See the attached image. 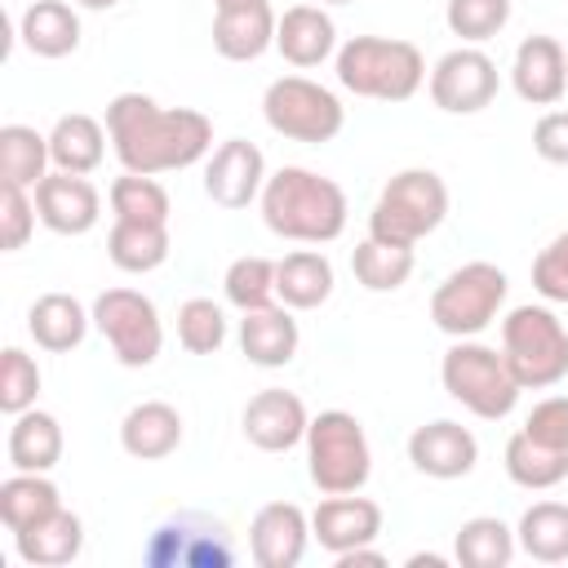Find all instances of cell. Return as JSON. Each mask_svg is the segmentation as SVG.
Instances as JSON below:
<instances>
[{"label":"cell","instance_id":"1","mask_svg":"<svg viewBox=\"0 0 568 568\" xmlns=\"http://www.w3.org/2000/svg\"><path fill=\"white\" fill-rule=\"evenodd\" d=\"M111 151L129 173H173L191 169L213 151V120L191 106H160L155 98L129 89L106 102Z\"/></svg>","mask_w":568,"mask_h":568},{"label":"cell","instance_id":"2","mask_svg":"<svg viewBox=\"0 0 568 568\" xmlns=\"http://www.w3.org/2000/svg\"><path fill=\"white\" fill-rule=\"evenodd\" d=\"M262 222L271 235L293 240V244H328L346 231V191L302 164H284L266 178L262 195Z\"/></svg>","mask_w":568,"mask_h":568},{"label":"cell","instance_id":"3","mask_svg":"<svg viewBox=\"0 0 568 568\" xmlns=\"http://www.w3.org/2000/svg\"><path fill=\"white\" fill-rule=\"evenodd\" d=\"M337 84L373 102H408L426 84V58L413 40L351 36L337 49Z\"/></svg>","mask_w":568,"mask_h":568},{"label":"cell","instance_id":"4","mask_svg":"<svg viewBox=\"0 0 568 568\" xmlns=\"http://www.w3.org/2000/svg\"><path fill=\"white\" fill-rule=\"evenodd\" d=\"M448 217V186L435 169H399L368 213V235L386 244H417Z\"/></svg>","mask_w":568,"mask_h":568},{"label":"cell","instance_id":"5","mask_svg":"<svg viewBox=\"0 0 568 568\" xmlns=\"http://www.w3.org/2000/svg\"><path fill=\"white\" fill-rule=\"evenodd\" d=\"M439 382H444L448 399H457L462 408H470L484 422H501L519 404V382H515L506 355H497L493 346L470 342V337H457L444 351Z\"/></svg>","mask_w":568,"mask_h":568},{"label":"cell","instance_id":"6","mask_svg":"<svg viewBox=\"0 0 568 568\" xmlns=\"http://www.w3.org/2000/svg\"><path fill=\"white\" fill-rule=\"evenodd\" d=\"M306 475L324 497L359 493L373 475V448L355 413L328 408L306 426Z\"/></svg>","mask_w":568,"mask_h":568},{"label":"cell","instance_id":"7","mask_svg":"<svg viewBox=\"0 0 568 568\" xmlns=\"http://www.w3.org/2000/svg\"><path fill=\"white\" fill-rule=\"evenodd\" d=\"M501 355L519 390H546L568 377V328L550 306H515L501 320Z\"/></svg>","mask_w":568,"mask_h":568},{"label":"cell","instance_id":"8","mask_svg":"<svg viewBox=\"0 0 568 568\" xmlns=\"http://www.w3.org/2000/svg\"><path fill=\"white\" fill-rule=\"evenodd\" d=\"M262 115L271 133L288 142H333L346 124V106L333 89L311 75H280L262 93Z\"/></svg>","mask_w":568,"mask_h":568},{"label":"cell","instance_id":"9","mask_svg":"<svg viewBox=\"0 0 568 568\" xmlns=\"http://www.w3.org/2000/svg\"><path fill=\"white\" fill-rule=\"evenodd\" d=\"M506 288H510V280H506L501 266L466 262V266L448 271L439 280V288L430 293V320L448 337H475L497 320V311L506 302Z\"/></svg>","mask_w":568,"mask_h":568},{"label":"cell","instance_id":"10","mask_svg":"<svg viewBox=\"0 0 568 568\" xmlns=\"http://www.w3.org/2000/svg\"><path fill=\"white\" fill-rule=\"evenodd\" d=\"M93 328L106 337L111 355L124 368H146L155 364L160 346H164V324L160 311L146 293L138 288H106L93 297Z\"/></svg>","mask_w":568,"mask_h":568},{"label":"cell","instance_id":"11","mask_svg":"<svg viewBox=\"0 0 568 568\" xmlns=\"http://www.w3.org/2000/svg\"><path fill=\"white\" fill-rule=\"evenodd\" d=\"M430 102L448 115H475L484 111L493 98H497V62L475 49V44H462V49H448L435 67H430Z\"/></svg>","mask_w":568,"mask_h":568},{"label":"cell","instance_id":"12","mask_svg":"<svg viewBox=\"0 0 568 568\" xmlns=\"http://www.w3.org/2000/svg\"><path fill=\"white\" fill-rule=\"evenodd\" d=\"M235 559L231 550V537L217 519L209 515H173L164 519L155 532H151V546H146V564L155 568H226Z\"/></svg>","mask_w":568,"mask_h":568},{"label":"cell","instance_id":"13","mask_svg":"<svg viewBox=\"0 0 568 568\" xmlns=\"http://www.w3.org/2000/svg\"><path fill=\"white\" fill-rule=\"evenodd\" d=\"M240 426H244V439L262 453H288L297 444H306V426H311V413L306 404L284 390V386H266L257 390L244 413H240Z\"/></svg>","mask_w":568,"mask_h":568},{"label":"cell","instance_id":"14","mask_svg":"<svg viewBox=\"0 0 568 568\" xmlns=\"http://www.w3.org/2000/svg\"><path fill=\"white\" fill-rule=\"evenodd\" d=\"M266 186V155L244 142V138H226L209 164H204V195L217 209H248Z\"/></svg>","mask_w":568,"mask_h":568},{"label":"cell","instance_id":"15","mask_svg":"<svg viewBox=\"0 0 568 568\" xmlns=\"http://www.w3.org/2000/svg\"><path fill=\"white\" fill-rule=\"evenodd\" d=\"M36 213L53 235H84L102 217V195L89 182V173H67L53 169L36 186Z\"/></svg>","mask_w":568,"mask_h":568},{"label":"cell","instance_id":"16","mask_svg":"<svg viewBox=\"0 0 568 568\" xmlns=\"http://www.w3.org/2000/svg\"><path fill=\"white\" fill-rule=\"evenodd\" d=\"M311 515L297 501H266L248 524V550L257 568H297L306 559Z\"/></svg>","mask_w":568,"mask_h":568},{"label":"cell","instance_id":"17","mask_svg":"<svg viewBox=\"0 0 568 568\" xmlns=\"http://www.w3.org/2000/svg\"><path fill=\"white\" fill-rule=\"evenodd\" d=\"M408 462L426 479H462L479 462V439L462 422L439 417V422H426L408 435Z\"/></svg>","mask_w":568,"mask_h":568},{"label":"cell","instance_id":"18","mask_svg":"<svg viewBox=\"0 0 568 568\" xmlns=\"http://www.w3.org/2000/svg\"><path fill=\"white\" fill-rule=\"evenodd\" d=\"M311 537L337 559L355 546H373L382 537V506L368 501V497H355V493H337V497H324L315 510H311Z\"/></svg>","mask_w":568,"mask_h":568},{"label":"cell","instance_id":"19","mask_svg":"<svg viewBox=\"0 0 568 568\" xmlns=\"http://www.w3.org/2000/svg\"><path fill=\"white\" fill-rule=\"evenodd\" d=\"M510 84L532 106H555L568 89V49L555 36H528L515 49Z\"/></svg>","mask_w":568,"mask_h":568},{"label":"cell","instance_id":"20","mask_svg":"<svg viewBox=\"0 0 568 568\" xmlns=\"http://www.w3.org/2000/svg\"><path fill=\"white\" fill-rule=\"evenodd\" d=\"M275 49L293 67H320L337 53V27L320 4H288L275 22Z\"/></svg>","mask_w":568,"mask_h":568},{"label":"cell","instance_id":"21","mask_svg":"<svg viewBox=\"0 0 568 568\" xmlns=\"http://www.w3.org/2000/svg\"><path fill=\"white\" fill-rule=\"evenodd\" d=\"M297 342H302V333L284 302L244 311V320H240V351L257 368H284L297 355Z\"/></svg>","mask_w":568,"mask_h":568},{"label":"cell","instance_id":"22","mask_svg":"<svg viewBox=\"0 0 568 568\" xmlns=\"http://www.w3.org/2000/svg\"><path fill=\"white\" fill-rule=\"evenodd\" d=\"M182 444V413L164 399H142L120 422V448L138 462H164Z\"/></svg>","mask_w":568,"mask_h":568},{"label":"cell","instance_id":"23","mask_svg":"<svg viewBox=\"0 0 568 568\" xmlns=\"http://www.w3.org/2000/svg\"><path fill=\"white\" fill-rule=\"evenodd\" d=\"M275 9L271 0L262 4H240V9H217L213 18V49L226 62H253L275 44Z\"/></svg>","mask_w":568,"mask_h":568},{"label":"cell","instance_id":"24","mask_svg":"<svg viewBox=\"0 0 568 568\" xmlns=\"http://www.w3.org/2000/svg\"><path fill=\"white\" fill-rule=\"evenodd\" d=\"M89 324H93V311H84V302L71 297V293H44V297H36L31 311H27V333H31L36 346L49 351V355L75 351V346L84 342Z\"/></svg>","mask_w":568,"mask_h":568},{"label":"cell","instance_id":"25","mask_svg":"<svg viewBox=\"0 0 568 568\" xmlns=\"http://www.w3.org/2000/svg\"><path fill=\"white\" fill-rule=\"evenodd\" d=\"M13 550H18V559L31 564V568H62V564H71V559L84 550V524H80L75 510L62 506V510H53L49 519H40V524L13 532Z\"/></svg>","mask_w":568,"mask_h":568},{"label":"cell","instance_id":"26","mask_svg":"<svg viewBox=\"0 0 568 568\" xmlns=\"http://www.w3.org/2000/svg\"><path fill=\"white\" fill-rule=\"evenodd\" d=\"M275 297L288 311H315L333 297V262L320 248H293L275 262Z\"/></svg>","mask_w":568,"mask_h":568},{"label":"cell","instance_id":"27","mask_svg":"<svg viewBox=\"0 0 568 568\" xmlns=\"http://www.w3.org/2000/svg\"><path fill=\"white\" fill-rule=\"evenodd\" d=\"M18 36L36 58H67L80 49V13L67 0H31L18 18Z\"/></svg>","mask_w":568,"mask_h":568},{"label":"cell","instance_id":"28","mask_svg":"<svg viewBox=\"0 0 568 568\" xmlns=\"http://www.w3.org/2000/svg\"><path fill=\"white\" fill-rule=\"evenodd\" d=\"M4 453H9V466H13V470L49 475V470L62 462V426H58V417L44 413V408L18 413L13 426H9Z\"/></svg>","mask_w":568,"mask_h":568},{"label":"cell","instance_id":"29","mask_svg":"<svg viewBox=\"0 0 568 568\" xmlns=\"http://www.w3.org/2000/svg\"><path fill=\"white\" fill-rule=\"evenodd\" d=\"M106 129L84 115V111H71V115H58L53 129H49V155H53V169H67V173H93L106 155Z\"/></svg>","mask_w":568,"mask_h":568},{"label":"cell","instance_id":"30","mask_svg":"<svg viewBox=\"0 0 568 568\" xmlns=\"http://www.w3.org/2000/svg\"><path fill=\"white\" fill-rule=\"evenodd\" d=\"M53 510H62V493L49 475H36V470H13L4 484H0V519L9 532H22L40 519H49Z\"/></svg>","mask_w":568,"mask_h":568},{"label":"cell","instance_id":"31","mask_svg":"<svg viewBox=\"0 0 568 568\" xmlns=\"http://www.w3.org/2000/svg\"><path fill=\"white\" fill-rule=\"evenodd\" d=\"M106 257L120 271H129V275H146V271H155V266L169 262V226L115 217V226L106 235Z\"/></svg>","mask_w":568,"mask_h":568},{"label":"cell","instance_id":"32","mask_svg":"<svg viewBox=\"0 0 568 568\" xmlns=\"http://www.w3.org/2000/svg\"><path fill=\"white\" fill-rule=\"evenodd\" d=\"M515 550H519L515 528L501 524L497 515H475L453 537V559L462 568H506L515 559Z\"/></svg>","mask_w":568,"mask_h":568},{"label":"cell","instance_id":"33","mask_svg":"<svg viewBox=\"0 0 568 568\" xmlns=\"http://www.w3.org/2000/svg\"><path fill=\"white\" fill-rule=\"evenodd\" d=\"M501 462H506V475L528 493H546L568 479V448H546V444L528 439L524 430H515L506 439Z\"/></svg>","mask_w":568,"mask_h":568},{"label":"cell","instance_id":"34","mask_svg":"<svg viewBox=\"0 0 568 568\" xmlns=\"http://www.w3.org/2000/svg\"><path fill=\"white\" fill-rule=\"evenodd\" d=\"M515 541L537 564H568V506L532 501L515 524Z\"/></svg>","mask_w":568,"mask_h":568},{"label":"cell","instance_id":"35","mask_svg":"<svg viewBox=\"0 0 568 568\" xmlns=\"http://www.w3.org/2000/svg\"><path fill=\"white\" fill-rule=\"evenodd\" d=\"M49 164H53V155H49L44 133H36L31 124H4L0 129V182L36 191L44 182Z\"/></svg>","mask_w":568,"mask_h":568},{"label":"cell","instance_id":"36","mask_svg":"<svg viewBox=\"0 0 568 568\" xmlns=\"http://www.w3.org/2000/svg\"><path fill=\"white\" fill-rule=\"evenodd\" d=\"M413 266H417V257H413L408 244H386V240H373V235L364 244H355V253H351V271H355V280L368 293H395V288H404L408 275H413Z\"/></svg>","mask_w":568,"mask_h":568},{"label":"cell","instance_id":"37","mask_svg":"<svg viewBox=\"0 0 568 568\" xmlns=\"http://www.w3.org/2000/svg\"><path fill=\"white\" fill-rule=\"evenodd\" d=\"M169 191L151 178V173H120L111 182V213L115 217H129V222H160L169 226Z\"/></svg>","mask_w":568,"mask_h":568},{"label":"cell","instance_id":"38","mask_svg":"<svg viewBox=\"0 0 568 568\" xmlns=\"http://www.w3.org/2000/svg\"><path fill=\"white\" fill-rule=\"evenodd\" d=\"M222 293L240 311H257L275 302V262L271 257H235L222 275Z\"/></svg>","mask_w":568,"mask_h":568},{"label":"cell","instance_id":"39","mask_svg":"<svg viewBox=\"0 0 568 568\" xmlns=\"http://www.w3.org/2000/svg\"><path fill=\"white\" fill-rule=\"evenodd\" d=\"M178 342L191 355H217L226 342V315L213 297H186L178 306Z\"/></svg>","mask_w":568,"mask_h":568},{"label":"cell","instance_id":"40","mask_svg":"<svg viewBox=\"0 0 568 568\" xmlns=\"http://www.w3.org/2000/svg\"><path fill=\"white\" fill-rule=\"evenodd\" d=\"M444 22L462 44H484L510 22V0H448Z\"/></svg>","mask_w":568,"mask_h":568},{"label":"cell","instance_id":"41","mask_svg":"<svg viewBox=\"0 0 568 568\" xmlns=\"http://www.w3.org/2000/svg\"><path fill=\"white\" fill-rule=\"evenodd\" d=\"M36 395H40V364L22 351V346H4L0 355V408L9 417L36 408Z\"/></svg>","mask_w":568,"mask_h":568},{"label":"cell","instance_id":"42","mask_svg":"<svg viewBox=\"0 0 568 568\" xmlns=\"http://www.w3.org/2000/svg\"><path fill=\"white\" fill-rule=\"evenodd\" d=\"M36 200L27 195V186H13V182H0V244L4 253H18L31 231H36Z\"/></svg>","mask_w":568,"mask_h":568},{"label":"cell","instance_id":"43","mask_svg":"<svg viewBox=\"0 0 568 568\" xmlns=\"http://www.w3.org/2000/svg\"><path fill=\"white\" fill-rule=\"evenodd\" d=\"M532 288L546 302H568V231H559L537 257H532Z\"/></svg>","mask_w":568,"mask_h":568},{"label":"cell","instance_id":"44","mask_svg":"<svg viewBox=\"0 0 568 568\" xmlns=\"http://www.w3.org/2000/svg\"><path fill=\"white\" fill-rule=\"evenodd\" d=\"M519 430L546 448H568V395H550V399L532 404V413L524 417Z\"/></svg>","mask_w":568,"mask_h":568},{"label":"cell","instance_id":"45","mask_svg":"<svg viewBox=\"0 0 568 568\" xmlns=\"http://www.w3.org/2000/svg\"><path fill=\"white\" fill-rule=\"evenodd\" d=\"M532 151L546 164H568V111H546L532 124Z\"/></svg>","mask_w":568,"mask_h":568},{"label":"cell","instance_id":"46","mask_svg":"<svg viewBox=\"0 0 568 568\" xmlns=\"http://www.w3.org/2000/svg\"><path fill=\"white\" fill-rule=\"evenodd\" d=\"M355 564H386V555L373 550V546H355V550L337 555V568H355Z\"/></svg>","mask_w":568,"mask_h":568},{"label":"cell","instance_id":"47","mask_svg":"<svg viewBox=\"0 0 568 568\" xmlns=\"http://www.w3.org/2000/svg\"><path fill=\"white\" fill-rule=\"evenodd\" d=\"M75 4H80V9H115L120 0H75Z\"/></svg>","mask_w":568,"mask_h":568},{"label":"cell","instance_id":"48","mask_svg":"<svg viewBox=\"0 0 568 568\" xmlns=\"http://www.w3.org/2000/svg\"><path fill=\"white\" fill-rule=\"evenodd\" d=\"M240 4H262V0H213V9H240Z\"/></svg>","mask_w":568,"mask_h":568},{"label":"cell","instance_id":"49","mask_svg":"<svg viewBox=\"0 0 568 568\" xmlns=\"http://www.w3.org/2000/svg\"><path fill=\"white\" fill-rule=\"evenodd\" d=\"M320 4H351V0H320Z\"/></svg>","mask_w":568,"mask_h":568}]
</instances>
